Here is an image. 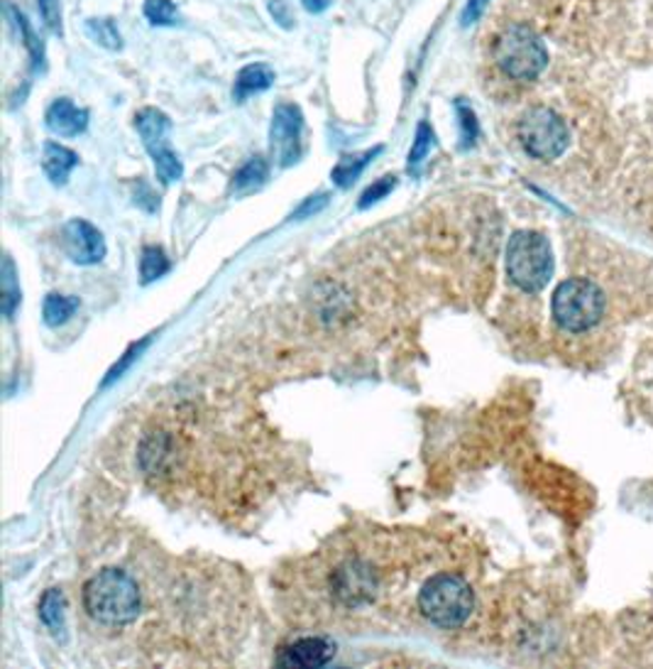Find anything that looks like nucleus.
Instances as JSON below:
<instances>
[{
  "label": "nucleus",
  "mask_w": 653,
  "mask_h": 669,
  "mask_svg": "<svg viewBox=\"0 0 653 669\" xmlns=\"http://www.w3.org/2000/svg\"><path fill=\"white\" fill-rule=\"evenodd\" d=\"M274 84V72L267 64H248L240 69V74L236 76V86H232V99L245 101L252 94H260V91L270 89Z\"/></svg>",
  "instance_id": "4468645a"
},
{
  "label": "nucleus",
  "mask_w": 653,
  "mask_h": 669,
  "mask_svg": "<svg viewBox=\"0 0 653 669\" xmlns=\"http://www.w3.org/2000/svg\"><path fill=\"white\" fill-rule=\"evenodd\" d=\"M135 128L143 137V145L147 153L155 159V169L159 179L165 184H172L182 179L184 167L177 153L167 145V133H169V119L157 109H143L135 115Z\"/></svg>",
  "instance_id": "6e6552de"
},
{
  "label": "nucleus",
  "mask_w": 653,
  "mask_h": 669,
  "mask_svg": "<svg viewBox=\"0 0 653 669\" xmlns=\"http://www.w3.org/2000/svg\"><path fill=\"white\" fill-rule=\"evenodd\" d=\"M418 608L438 628H458L475 610L470 584L458 574H438L418 594Z\"/></svg>",
  "instance_id": "39448f33"
},
{
  "label": "nucleus",
  "mask_w": 653,
  "mask_h": 669,
  "mask_svg": "<svg viewBox=\"0 0 653 669\" xmlns=\"http://www.w3.org/2000/svg\"><path fill=\"white\" fill-rule=\"evenodd\" d=\"M507 275L521 292H541L553 275V248L539 230H517L507 246Z\"/></svg>",
  "instance_id": "20e7f679"
},
{
  "label": "nucleus",
  "mask_w": 653,
  "mask_h": 669,
  "mask_svg": "<svg viewBox=\"0 0 653 669\" xmlns=\"http://www.w3.org/2000/svg\"><path fill=\"white\" fill-rule=\"evenodd\" d=\"M64 250L79 265H93L106 256V244L96 226L74 218L64 226Z\"/></svg>",
  "instance_id": "9d476101"
},
{
  "label": "nucleus",
  "mask_w": 653,
  "mask_h": 669,
  "mask_svg": "<svg viewBox=\"0 0 653 669\" xmlns=\"http://www.w3.org/2000/svg\"><path fill=\"white\" fill-rule=\"evenodd\" d=\"M267 175H270V167H267L265 159L262 157H250L248 163H245L236 172V177H232V189H236V192L258 189L260 184H265Z\"/></svg>",
  "instance_id": "a211bd4d"
},
{
  "label": "nucleus",
  "mask_w": 653,
  "mask_h": 669,
  "mask_svg": "<svg viewBox=\"0 0 653 669\" xmlns=\"http://www.w3.org/2000/svg\"><path fill=\"white\" fill-rule=\"evenodd\" d=\"M145 346H147V341H143V343H137V346H133V349H131V351H127V353L123 356V359H121V363H115V366L111 368V373H108V378H106V385H108V383H113V380H115V378H121V375L125 373V368L133 363V359H135V356H139V351H143V349H145Z\"/></svg>",
  "instance_id": "c85d7f7f"
},
{
  "label": "nucleus",
  "mask_w": 653,
  "mask_h": 669,
  "mask_svg": "<svg viewBox=\"0 0 653 669\" xmlns=\"http://www.w3.org/2000/svg\"><path fill=\"white\" fill-rule=\"evenodd\" d=\"M79 309V299L76 297H66V295H50L44 299L42 315L44 321L50 327H60L64 321L74 317V311Z\"/></svg>",
  "instance_id": "6ab92c4d"
},
{
  "label": "nucleus",
  "mask_w": 653,
  "mask_h": 669,
  "mask_svg": "<svg viewBox=\"0 0 653 669\" xmlns=\"http://www.w3.org/2000/svg\"><path fill=\"white\" fill-rule=\"evenodd\" d=\"M517 137L524 153L541 163L561 157L570 145V131L561 113L548 106H531L519 119Z\"/></svg>",
  "instance_id": "423d86ee"
},
{
  "label": "nucleus",
  "mask_w": 653,
  "mask_h": 669,
  "mask_svg": "<svg viewBox=\"0 0 653 669\" xmlns=\"http://www.w3.org/2000/svg\"><path fill=\"white\" fill-rule=\"evenodd\" d=\"M3 13H6V18L10 20V25H13V28L18 30L20 40L25 42V48H28V52H30V56H32L34 69H44V44H42V40L38 38V34L32 32L28 18L22 16L15 6L10 3V0H6Z\"/></svg>",
  "instance_id": "2eb2a0df"
},
{
  "label": "nucleus",
  "mask_w": 653,
  "mask_h": 669,
  "mask_svg": "<svg viewBox=\"0 0 653 669\" xmlns=\"http://www.w3.org/2000/svg\"><path fill=\"white\" fill-rule=\"evenodd\" d=\"M487 6H489V0H468V6H465L463 16H460V25L463 28H470L473 22H477V20L483 18Z\"/></svg>",
  "instance_id": "cd10ccee"
},
{
  "label": "nucleus",
  "mask_w": 653,
  "mask_h": 669,
  "mask_svg": "<svg viewBox=\"0 0 653 669\" xmlns=\"http://www.w3.org/2000/svg\"><path fill=\"white\" fill-rule=\"evenodd\" d=\"M79 165V155L60 143H46L42 155V167L52 184H64L72 175V169Z\"/></svg>",
  "instance_id": "ddd939ff"
},
{
  "label": "nucleus",
  "mask_w": 653,
  "mask_h": 669,
  "mask_svg": "<svg viewBox=\"0 0 653 669\" xmlns=\"http://www.w3.org/2000/svg\"><path fill=\"white\" fill-rule=\"evenodd\" d=\"M84 606L101 626H125L139 616L143 598L131 574L106 569L93 576L84 588Z\"/></svg>",
  "instance_id": "f257e3e1"
},
{
  "label": "nucleus",
  "mask_w": 653,
  "mask_h": 669,
  "mask_svg": "<svg viewBox=\"0 0 653 669\" xmlns=\"http://www.w3.org/2000/svg\"><path fill=\"white\" fill-rule=\"evenodd\" d=\"M40 618L44 626L54 632V636H62L64 632V594L60 591V588H50V591L42 596Z\"/></svg>",
  "instance_id": "f3484780"
},
{
  "label": "nucleus",
  "mask_w": 653,
  "mask_h": 669,
  "mask_svg": "<svg viewBox=\"0 0 653 669\" xmlns=\"http://www.w3.org/2000/svg\"><path fill=\"white\" fill-rule=\"evenodd\" d=\"M301 133H304V115L294 103H279L272 115L270 147L277 165H294L301 155Z\"/></svg>",
  "instance_id": "1a4fd4ad"
},
{
  "label": "nucleus",
  "mask_w": 653,
  "mask_h": 669,
  "mask_svg": "<svg viewBox=\"0 0 653 669\" xmlns=\"http://www.w3.org/2000/svg\"><path fill=\"white\" fill-rule=\"evenodd\" d=\"M382 153V147H375V150H367V153L363 155H355V157H343L341 163L335 165L333 169V182L338 184V187H350L360 175H363V169L375 159L377 155Z\"/></svg>",
  "instance_id": "dca6fc26"
},
{
  "label": "nucleus",
  "mask_w": 653,
  "mask_h": 669,
  "mask_svg": "<svg viewBox=\"0 0 653 669\" xmlns=\"http://www.w3.org/2000/svg\"><path fill=\"white\" fill-rule=\"evenodd\" d=\"M325 204H329V196H325V194L311 196V199H309V202H304V206H301V209H299L294 216H297V218H307V216H311V214L321 212Z\"/></svg>",
  "instance_id": "c756f323"
},
{
  "label": "nucleus",
  "mask_w": 653,
  "mask_h": 669,
  "mask_svg": "<svg viewBox=\"0 0 653 669\" xmlns=\"http://www.w3.org/2000/svg\"><path fill=\"white\" fill-rule=\"evenodd\" d=\"M40 18L46 25V30L54 34H62V6L60 0H38Z\"/></svg>",
  "instance_id": "a878e982"
},
{
  "label": "nucleus",
  "mask_w": 653,
  "mask_h": 669,
  "mask_svg": "<svg viewBox=\"0 0 653 669\" xmlns=\"http://www.w3.org/2000/svg\"><path fill=\"white\" fill-rule=\"evenodd\" d=\"M431 145H434V131H431V125L426 121H422L416 128V141L410 153V163H406L412 175H418V167H422L426 155L431 153Z\"/></svg>",
  "instance_id": "5701e85b"
},
{
  "label": "nucleus",
  "mask_w": 653,
  "mask_h": 669,
  "mask_svg": "<svg viewBox=\"0 0 653 669\" xmlns=\"http://www.w3.org/2000/svg\"><path fill=\"white\" fill-rule=\"evenodd\" d=\"M270 10H272L274 20H279V25H282V28H291V16H289V10H287L284 0H272Z\"/></svg>",
  "instance_id": "7c9ffc66"
},
{
  "label": "nucleus",
  "mask_w": 653,
  "mask_h": 669,
  "mask_svg": "<svg viewBox=\"0 0 653 669\" xmlns=\"http://www.w3.org/2000/svg\"><path fill=\"white\" fill-rule=\"evenodd\" d=\"M46 128L60 137H74L86 131L89 125V111L74 106L69 99H56L50 109H46Z\"/></svg>",
  "instance_id": "f8f14e48"
},
{
  "label": "nucleus",
  "mask_w": 653,
  "mask_h": 669,
  "mask_svg": "<svg viewBox=\"0 0 653 669\" xmlns=\"http://www.w3.org/2000/svg\"><path fill=\"white\" fill-rule=\"evenodd\" d=\"M309 13H323V10H329L333 0H301Z\"/></svg>",
  "instance_id": "2f4dec72"
},
{
  "label": "nucleus",
  "mask_w": 653,
  "mask_h": 669,
  "mask_svg": "<svg viewBox=\"0 0 653 669\" xmlns=\"http://www.w3.org/2000/svg\"><path fill=\"white\" fill-rule=\"evenodd\" d=\"M3 315L10 319L15 315V307L20 305V287L15 280V265L6 256L3 260Z\"/></svg>",
  "instance_id": "b1692460"
},
{
  "label": "nucleus",
  "mask_w": 653,
  "mask_h": 669,
  "mask_svg": "<svg viewBox=\"0 0 653 669\" xmlns=\"http://www.w3.org/2000/svg\"><path fill=\"white\" fill-rule=\"evenodd\" d=\"M495 64L515 82H536L548 66V50L529 25H507L493 42Z\"/></svg>",
  "instance_id": "f03ea898"
},
{
  "label": "nucleus",
  "mask_w": 653,
  "mask_h": 669,
  "mask_svg": "<svg viewBox=\"0 0 653 669\" xmlns=\"http://www.w3.org/2000/svg\"><path fill=\"white\" fill-rule=\"evenodd\" d=\"M329 588L338 606L357 610L372 604V598L380 594V574L370 562L348 555L333 564Z\"/></svg>",
  "instance_id": "0eeeda50"
},
{
  "label": "nucleus",
  "mask_w": 653,
  "mask_h": 669,
  "mask_svg": "<svg viewBox=\"0 0 653 669\" xmlns=\"http://www.w3.org/2000/svg\"><path fill=\"white\" fill-rule=\"evenodd\" d=\"M169 270V260L162 248H145L143 258H139V275H143V282H153L162 278Z\"/></svg>",
  "instance_id": "412c9836"
},
{
  "label": "nucleus",
  "mask_w": 653,
  "mask_h": 669,
  "mask_svg": "<svg viewBox=\"0 0 653 669\" xmlns=\"http://www.w3.org/2000/svg\"><path fill=\"white\" fill-rule=\"evenodd\" d=\"M86 34L93 42L101 44V48H106V50H121L123 48V38H121L118 28L113 25V20H96V18L89 20L86 22Z\"/></svg>",
  "instance_id": "aec40b11"
},
{
  "label": "nucleus",
  "mask_w": 653,
  "mask_h": 669,
  "mask_svg": "<svg viewBox=\"0 0 653 669\" xmlns=\"http://www.w3.org/2000/svg\"><path fill=\"white\" fill-rule=\"evenodd\" d=\"M145 18L159 28H172L182 20L172 0H145Z\"/></svg>",
  "instance_id": "4be33fe9"
},
{
  "label": "nucleus",
  "mask_w": 653,
  "mask_h": 669,
  "mask_svg": "<svg viewBox=\"0 0 653 669\" xmlns=\"http://www.w3.org/2000/svg\"><path fill=\"white\" fill-rule=\"evenodd\" d=\"M456 111H458V119H460V141H463V147H470L475 143L477 137V119L470 106H465L463 101L456 103Z\"/></svg>",
  "instance_id": "393cba45"
},
{
  "label": "nucleus",
  "mask_w": 653,
  "mask_h": 669,
  "mask_svg": "<svg viewBox=\"0 0 653 669\" xmlns=\"http://www.w3.org/2000/svg\"><path fill=\"white\" fill-rule=\"evenodd\" d=\"M394 187H396V179H394V177H382V179H377L375 184H372V187L365 189L363 196H360V209H367V206L377 204V202L384 199V196H387Z\"/></svg>",
  "instance_id": "bb28decb"
},
{
  "label": "nucleus",
  "mask_w": 653,
  "mask_h": 669,
  "mask_svg": "<svg viewBox=\"0 0 653 669\" xmlns=\"http://www.w3.org/2000/svg\"><path fill=\"white\" fill-rule=\"evenodd\" d=\"M608 309L602 287L588 278H570L556 287L551 315L558 327L568 333H585L594 329Z\"/></svg>",
  "instance_id": "7ed1b4c3"
},
{
  "label": "nucleus",
  "mask_w": 653,
  "mask_h": 669,
  "mask_svg": "<svg viewBox=\"0 0 653 669\" xmlns=\"http://www.w3.org/2000/svg\"><path fill=\"white\" fill-rule=\"evenodd\" d=\"M333 645L323 638H301L291 642L277 657V665L282 667H321L331 662L333 657Z\"/></svg>",
  "instance_id": "9b49d317"
}]
</instances>
